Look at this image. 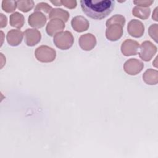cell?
<instances>
[{
  "instance_id": "obj_1",
  "label": "cell",
  "mask_w": 158,
  "mask_h": 158,
  "mask_svg": "<svg viewBox=\"0 0 158 158\" xmlns=\"http://www.w3.org/2000/svg\"><path fill=\"white\" fill-rule=\"evenodd\" d=\"M80 5L83 12L89 17L102 20L112 11L115 1L112 0H82Z\"/></svg>"
},
{
  "instance_id": "obj_2",
  "label": "cell",
  "mask_w": 158,
  "mask_h": 158,
  "mask_svg": "<svg viewBox=\"0 0 158 158\" xmlns=\"http://www.w3.org/2000/svg\"><path fill=\"white\" fill-rule=\"evenodd\" d=\"M125 23V18L120 14H115L109 19L106 23V38L112 41L120 39L123 35V27Z\"/></svg>"
},
{
  "instance_id": "obj_3",
  "label": "cell",
  "mask_w": 158,
  "mask_h": 158,
  "mask_svg": "<svg viewBox=\"0 0 158 158\" xmlns=\"http://www.w3.org/2000/svg\"><path fill=\"white\" fill-rule=\"evenodd\" d=\"M74 41L73 36L71 32L69 31L57 33L54 37V43L59 49L66 50L73 45Z\"/></svg>"
},
{
  "instance_id": "obj_4",
  "label": "cell",
  "mask_w": 158,
  "mask_h": 158,
  "mask_svg": "<svg viewBox=\"0 0 158 158\" xmlns=\"http://www.w3.org/2000/svg\"><path fill=\"white\" fill-rule=\"evenodd\" d=\"M35 55L38 61L41 62H51L56 56V51L48 46H41L36 48Z\"/></svg>"
},
{
  "instance_id": "obj_5",
  "label": "cell",
  "mask_w": 158,
  "mask_h": 158,
  "mask_svg": "<svg viewBox=\"0 0 158 158\" xmlns=\"http://www.w3.org/2000/svg\"><path fill=\"white\" fill-rule=\"evenodd\" d=\"M140 49L139 57L146 62L149 61L157 52V47L149 41L142 43Z\"/></svg>"
},
{
  "instance_id": "obj_6",
  "label": "cell",
  "mask_w": 158,
  "mask_h": 158,
  "mask_svg": "<svg viewBox=\"0 0 158 158\" xmlns=\"http://www.w3.org/2000/svg\"><path fill=\"white\" fill-rule=\"evenodd\" d=\"M144 67V64L136 59H130L125 62L123 69L125 72L131 75H135L139 73Z\"/></svg>"
},
{
  "instance_id": "obj_7",
  "label": "cell",
  "mask_w": 158,
  "mask_h": 158,
  "mask_svg": "<svg viewBox=\"0 0 158 158\" xmlns=\"http://www.w3.org/2000/svg\"><path fill=\"white\" fill-rule=\"evenodd\" d=\"M128 32L133 37L140 38L144 32V26L143 23L136 19H133L128 23Z\"/></svg>"
},
{
  "instance_id": "obj_8",
  "label": "cell",
  "mask_w": 158,
  "mask_h": 158,
  "mask_svg": "<svg viewBox=\"0 0 158 158\" xmlns=\"http://www.w3.org/2000/svg\"><path fill=\"white\" fill-rule=\"evenodd\" d=\"M139 47V44L137 41L128 39L122 43L121 46V51L125 56L136 55L138 54Z\"/></svg>"
},
{
  "instance_id": "obj_9",
  "label": "cell",
  "mask_w": 158,
  "mask_h": 158,
  "mask_svg": "<svg viewBox=\"0 0 158 158\" xmlns=\"http://www.w3.org/2000/svg\"><path fill=\"white\" fill-rule=\"evenodd\" d=\"M25 42L28 46H33L38 43L41 38V33L36 29H27L24 31Z\"/></svg>"
},
{
  "instance_id": "obj_10",
  "label": "cell",
  "mask_w": 158,
  "mask_h": 158,
  "mask_svg": "<svg viewBox=\"0 0 158 158\" xmlns=\"http://www.w3.org/2000/svg\"><path fill=\"white\" fill-rule=\"evenodd\" d=\"M65 28V22L59 19H51L46 27V33L51 36L56 35L57 32L62 31Z\"/></svg>"
},
{
  "instance_id": "obj_11",
  "label": "cell",
  "mask_w": 158,
  "mask_h": 158,
  "mask_svg": "<svg viewBox=\"0 0 158 158\" xmlns=\"http://www.w3.org/2000/svg\"><path fill=\"white\" fill-rule=\"evenodd\" d=\"M46 17L41 12H34L28 17L29 25L34 28H42L46 22Z\"/></svg>"
},
{
  "instance_id": "obj_12",
  "label": "cell",
  "mask_w": 158,
  "mask_h": 158,
  "mask_svg": "<svg viewBox=\"0 0 158 158\" xmlns=\"http://www.w3.org/2000/svg\"><path fill=\"white\" fill-rule=\"evenodd\" d=\"M78 42L81 49L85 51H90L96 46V40L91 33H86L80 37Z\"/></svg>"
},
{
  "instance_id": "obj_13",
  "label": "cell",
  "mask_w": 158,
  "mask_h": 158,
  "mask_svg": "<svg viewBox=\"0 0 158 158\" xmlns=\"http://www.w3.org/2000/svg\"><path fill=\"white\" fill-rule=\"evenodd\" d=\"M71 25L72 28L77 32L85 31L88 30L89 26L88 20L81 15L73 17L71 21Z\"/></svg>"
},
{
  "instance_id": "obj_14",
  "label": "cell",
  "mask_w": 158,
  "mask_h": 158,
  "mask_svg": "<svg viewBox=\"0 0 158 158\" xmlns=\"http://www.w3.org/2000/svg\"><path fill=\"white\" fill-rule=\"evenodd\" d=\"M7 41L12 46H18L22 41L23 33L19 30H11L7 34Z\"/></svg>"
},
{
  "instance_id": "obj_15",
  "label": "cell",
  "mask_w": 158,
  "mask_h": 158,
  "mask_svg": "<svg viewBox=\"0 0 158 158\" xmlns=\"http://www.w3.org/2000/svg\"><path fill=\"white\" fill-rule=\"evenodd\" d=\"M69 16H70V14L67 10L60 8L52 9L49 14V19H51L54 18L59 19L62 21H64V22H66L68 21Z\"/></svg>"
},
{
  "instance_id": "obj_16",
  "label": "cell",
  "mask_w": 158,
  "mask_h": 158,
  "mask_svg": "<svg viewBox=\"0 0 158 158\" xmlns=\"http://www.w3.org/2000/svg\"><path fill=\"white\" fill-rule=\"evenodd\" d=\"M143 78L144 82L148 85H156L157 83V71L149 69L144 73Z\"/></svg>"
},
{
  "instance_id": "obj_17",
  "label": "cell",
  "mask_w": 158,
  "mask_h": 158,
  "mask_svg": "<svg viewBox=\"0 0 158 158\" xmlns=\"http://www.w3.org/2000/svg\"><path fill=\"white\" fill-rule=\"evenodd\" d=\"M24 22L23 15L18 12H15L10 15V25L13 27L20 28L23 27Z\"/></svg>"
},
{
  "instance_id": "obj_18",
  "label": "cell",
  "mask_w": 158,
  "mask_h": 158,
  "mask_svg": "<svg viewBox=\"0 0 158 158\" xmlns=\"http://www.w3.org/2000/svg\"><path fill=\"white\" fill-rule=\"evenodd\" d=\"M151 13V9L149 7H141L136 6L133 7L132 14L134 16L140 18L141 19H147Z\"/></svg>"
},
{
  "instance_id": "obj_19",
  "label": "cell",
  "mask_w": 158,
  "mask_h": 158,
  "mask_svg": "<svg viewBox=\"0 0 158 158\" xmlns=\"http://www.w3.org/2000/svg\"><path fill=\"white\" fill-rule=\"evenodd\" d=\"M16 2L18 9L23 12H27L31 10L34 6V1L32 0H20L16 1Z\"/></svg>"
},
{
  "instance_id": "obj_20",
  "label": "cell",
  "mask_w": 158,
  "mask_h": 158,
  "mask_svg": "<svg viewBox=\"0 0 158 158\" xmlns=\"http://www.w3.org/2000/svg\"><path fill=\"white\" fill-rule=\"evenodd\" d=\"M2 9L4 11L10 13L14 11L17 7L16 1L3 0L2 1Z\"/></svg>"
},
{
  "instance_id": "obj_21",
  "label": "cell",
  "mask_w": 158,
  "mask_h": 158,
  "mask_svg": "<svg viewBox=\"0 0 158 158\" xmlns=\"http://www.w3.org/2000/svg\"><path fill=\"white\" fill-rule=\"evenodd\" d=\"M52 9V7L50 6L46 2H40L38 3L35 8V12H41L43 11L45 13H49Z\"/></svg>"
},
{
  "instance_id": "obj_22",
  "label": "cell",
  "mask_w": 158,
  "mask_h": 158,
  "mask_svg": "<svg viewBox=\"0 0 158 158\" xmlns=\"http://www.w3.org/2000/svg\"><path fill=\"white\" fill-rule=\"evenodd\" d=\"M157 28H158V25L157 24H152L151 25L148 30V33L149 36L156 42L157 43Z\"/></svg>"
},
{
  "instance_id": "obj_23",
  "label": "cell",
  "mask_w": 158,
  "mask_h": 158,
  "mask_svg": "<svg viewBox=\"0 0 158 158\" xmlns=\"http://www.w3.org/2000/svg\"><path fill=\"white\" fill-rule=\"evenodd\" d=\"M61 3H62V5H63L64 6L69 9H74L76 7L77 4L76 1H72V0L61 1Z\"/></svg>"
},
{
  "instance_id": "obj_24",
  "label": "cell",
  "mask_w": 158,
  "mask_h": 158,
  "mask_svg": "<svg viewBox=\"0 0 158 158\" xmlns=\"http://www.w3.org/2000/svg\"><path fill=\"white\" fill-rule=\"evenodd\" d=\"M154 2V1H134L133 3L136 5H137L138 7H148L150 6L152 3Z\"/></svg>"
},
{
  "instance_id": "obj_25",
  "label": "cell",
  "mask_w": 158,
  "mask_h": 158,
  "mask_svg": "<svg viewBox=\"0 0 158 158\" xmlns=\"http://www.w3.org/2000/svg\"><path fill=\"white\" fill-rule=\"evenodd\" d=\"M1 28H3L7 25V17L3 14H1Z\"/></svg>"
},
{
  "instance_id": "obj_26",
  "label": "cell",
  "mask_w": 158,
  "mask_h": 158,
  "mask_svg": "<svg viewBox=\"0 0 158 158\" xmlns=\"http://www.w3.org/2000/svg\"><path fill=\"white\" fill-rule=\"evenodd\" d=\"M157 7H156L154 9V12H153L152 16V18L153 19H154V20H156V21L158 20L157 18Z\"/></svg>"
},
{
  "instance_id": "obj_27",
  "label": "cell",
  "mask_w": 158,
  "mask_h": 158,
  "mask_svg": "<svg viewBox=\"0 0 158 158\" xmlns=\"http://www.w3.org/2000/svg\"><path fill=\"white\" fill-rule=\"evenodd\" d=\"M51 2L52 4H53L54 5L56 6H62L61 1H51Z\"/></svg>"
}]
</instances>
